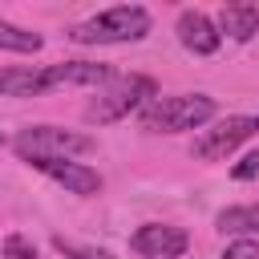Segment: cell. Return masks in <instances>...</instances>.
I'll use <instances>...</instances> for the list:
<instances>
[{
    "instance_id": "cell-12",
    "label": "cell",
    "mask_w": 259,
    "mask_h": 259,
    "mask_svg": "<svg viewBox=\"0 0 259 259\" xmlns=\"http://www.w3.org/2000/svg\"><path fill=\"white\" fill-rule=\"evenodd\" d=\"M219 231L227 235H259V206H231L219 214Z\"/></svg>"
},
{
    "instance_id": "cell-6",
    "label": "cell",
    "mask_w": 259,
    "mask_h": 259,
    "mask_svg": "<svg viewBox=\"0 0 259 259\" xmlns=\"http://www.w3.org/2000/svg\"><path fill=\"white\" fill-rule=\"evenodd\" d=\"M130 247L146 259H178L186 247H190V235L182 227H162V223H146L134 231Z\"/></svg>"
},
{
    "instance_id": "cell-17",
    "label": "cell",
    "mask_w": 259,
    "mask_h": 259,
    "mask_svg": "<svg viewBox=\"0 0 259 259\" xmlns=\"http://www.w3.org/2000/svg\"><path fill=\"white\" fill-rule=\"evenodd\" d=\"M231 174H235L239 182H247V178H255V174H259V154H247V158H243V162H239V166H235Z\"/></svg>"
},
{
    "instance_id": "cell-7",
    "label": "cell",
    "mask_w": 259,
    "mask_h": 259,
    "mask_svg": "<svg viewBox=\"0 0 259 259\" xmlns=\"http://www.w3.org/2000/svg\"><path fill=\"white\" fill-rule=\"evenodd\" d=\"M32 166L45 170L53 182H61V186L73 190V194H97V190H101V174L89 170V166H81V162H69V158H40V162H32Z\"/></svg>"
},
{
    "instance_id": "cell-3",
    "label": "cell",
    "mask_w": 259,
    "mask_h": 259,
    "mask_svg": "<svg viewBox=\"0 0 259 259\" xmlns=\"http://www.w3.org/2000/svg\"><path fill=\"white\" fill-rule=\"evenodd\" d=\"M93 138L73 134V130H57V125H28L16 138V154L24 162H40V158H69V154H89Z\"/></svg>"
},
{
    "instance_id": "cell-10",
    "label": "cell",
    "mask_w": 259,
    "mask_h": 259,
    "mask_svg": "<svg viewBox=\"0 0 259 259\" xmlns=\"http://www.w3.org/2000/svg\"><path fill=\"white\" fill-rule=\"evenodd\" d=\"M53 89L45 69H0V93L4 97H36Z\"/></svg>"
},
{
    "instance_id": "cell-2",
    "label": "cell",
    "mask_w": 259,
    "mask_h": 259,
    "mask_svg": "<svg viewBox=\"0 0 259 259\" xmlns=\"http://www.w3.org/2000/svg\"><path fill=\"white\" fill-rule=\"evenodd\" d=\"M210 117H214V101L206 93H178V97H158L142 113V125L162 130V134H178V130H198Z\"/></svg>"
},
{
    "instance_id": "cell-14",
    "label": "cell",
    "mask_w": 259,
    "mask_h": 259,
    "mask_svg": "<svg viewBox=\"0 0 259 259\" xmlns=\"http://www.w3.org/2000/svg\"><path fill=\"white\" fill-rule=\"evenodd\" d=\"M53 247H57L61 255H69V259H113L109 251H101V247H85V243H73V239H65V235H57Z\"/></svg>"
},
{
    "instance_id": "cell-15",
    "label": "cell",
    "mask_w": 259,
    "mask_h": 259,
    "mask_svg": "<svg viewBox=\"0 0 259 259\" xmlns=\"http://www.w3.org/2000/svg\"><path fill=\"white\" fill-rule=\"evenodd\" d=\"M0 259H36V247H32L24 235H8V239H4Z\"/></svg>"
},
{
    "instance_id": "cell-4",
    "label": "cell",
    "mask_w": 259,
    "mask_h": 259,
    "mask_svg": "<svg viewBox=\"0 0 259 259\" xmlns=\"http://www.w3.org/2000/svg\"><path fill=\"white\" fill-rule=\"evenodd\" d=\"M146 97H158V85H154L150 77H125V81H117L109 93H101V97L85 109V117L97 121V125H105V121H117V117H125L130 109H138Z\"/></svg>"
},
{
    "instance_id": "cell-5",
    "label": "cell",
    "mask_w": 259,
    "mask_h": 259,
    "mask_svg": "<svg viewBox=\"0 0 259 259\" xmlns=\"http://www.w3.org/2000/svg\"><path fill=\"white\" fill-rule=\"evenodd\" d=\"M251 134H259V117H251V113H239V117H227V121H219L214 130H202L198 138H194V158L198 162H219V158H227L239 142H247Z\"/></svg>"
},
{
    "instance_id": "cell-18",
    "label": "cell",
    "mask_w": 259,
    "mask_h": 259,
    "mask_svg": "<svg viewBox=\"0 0 259 259\" xmlns=\"http://www.w3.org/2000/svg\"><path fill=\"white\" fill-rule=\"evenodd\" d=\"M0 142H4V138H0Z\"/></svg>"
},
{
    "instance_id": "cell-16",
    "label": "cell",
    "mask_w": 259,
    "mask_h": 259,
    "mask_svg": "<svg viewBox=\"0 0 259 259\" xmlns=\"http://www.w3.org/2000/svg\"><path fill=\"white\" fill-rule=\"evenodd\" d=\"M223 259H259V243L255 239H239L223 251Z\"/></svg>"
},
{
    "instance_id": "cell-1",
    "label": "cell",
    "mask_w": 259,
    "mask_h": 259,
    "mask_svg": "<svg viewBox=\"0 0 259 259\" xmlns=\"http://www.w3.org/2000/svg\"><path fill=\"white\" fill-rule=\"evenodd\" d=\"M146 32H150V12L138 8V4L105 8V12L69 28V36L77 45H121V40H142Z\"/></svg>"
},
{
    "instance_id": "cell-13",
    "label": "cell",
    "mask_w": 259,
    "mask_h": 259,
    "mask_svg": "<svg viewBox=\"0 0 259 259\" xmlns=\"http://www.w3.org/2000/svg\"><path fill=\"white\" fill-rule=\"evenodd\" d=\"M40 45H45L40 32H28V28H16V24L0 20V49H8V53H36Z\"/></svg>"
},
{
    "instance_id": "cell-9",
    "label": "cell",
    "mask_w": 259,
    "mask_h": 259,
    "mask_svg": "<svg viewBox=\"0 0 259 259\" xmlns=\"http://www.w3.org/2000/svg\"><path fill=\"white\" fill-rule=\"evenodd\" d=\"M49 85H101L113 77L109 65H93V61H65V65H49Z\"/></svg>"
},
{
    "instance_id": "cell-11",
    "label": "cell",
    "mask_w": 259,
    "mask_h": 259,
    "mask_svg": "<svg viewBox=\"0 0 259 259\" xmlns=\"http://www.w3.org/2000/svg\"><path fill=\"white\" fill-rule=\"evenodd\" d=\"M219 28L231 32L235 40H247V36L259 32V8H251V4H227L219 12Z\"/></svg>"
},
{
    "instance_id": "cell-8",
    "label": "cell",
    "mask_w": 259,
    "mask_h": 259,
    "mask_svg": "<svg viewBox=\"0 0 259 259\" xmlns=\"http://www.w3.org/2000/svg\"><path fill=\"white\" fill-rule=\"evenodd\" d=\"M178 40L190 49V53H198V57H210L214 49H219V28L202 16V12H182L178 16Z\"/></svg>"
}]
</instances>
